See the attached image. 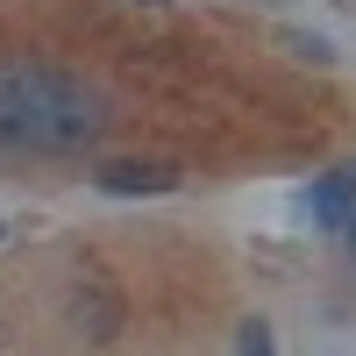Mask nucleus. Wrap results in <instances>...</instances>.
Wrapping results in <instances>:
<instances>
[{"label":"nucleus","instance_id":"2","mask_svg":"<svg viewBox=\"0 0 356 356\" xmlns=\"http://www.w3.org/2000/svg\"><path fill=\"white\" fill-rule=\"evenodd\" d=\"M349 214H356V164H335V171L314 186V221H321V228H342Z\"/></svg>","mask_w":356,"mask_h":356},{"label":"nucleus","instance_id":"1","mask_svg":"<svg viewBox=\"0 0 356 356\" xmlns=\"http://www.w3.org/2000/svg\"><path fill=\"white\" fill-rule=\"evenodd\" d=\"M100 129H107V107L86 79L36 65V57H8L0 65V150L72 157V150H93Z\"/></svg>","mask_w":356,"mask_h":356},{"label":"nucleus","instance_id":"5","mask_svg":"<svg viewBox=\"0 0 356 356\" xmlns=\"http://www.w3.org/2000/svg\"><path fill=\"white\" fill-rule=\"evenodd\" d=\"M342 228H349V250H356V214H349V221H342Z\"/></svg>","mask_w":356,"mask_h":356},{"label":"nucleus","instance_id":"4","mask_svg":"<svg viewBox=\"0 0 356 356\" xmlns=\"http://www.w3.org/2000/svg\"><path fill=\"white\" fill-rule=\"evenodd\" d=\"M243 356H278V349H271V328H264V321H250V328H243Z\"/></svg>","mask_w":356,"mask_h":356},{"label":"nucleus","instance_id":"3","mask_svg":"<svg viewBox=\"0 0 356 356\" xmlns=\"http://www.w3.org/2000/svg\"><path fill=\"white\" fill-rule=\"evenodd\" d=\"M100 186H107V193H171L178 171H171V164H107Z\"/></svg>","mask_w":356,"mask_h":356}]
</instances>
